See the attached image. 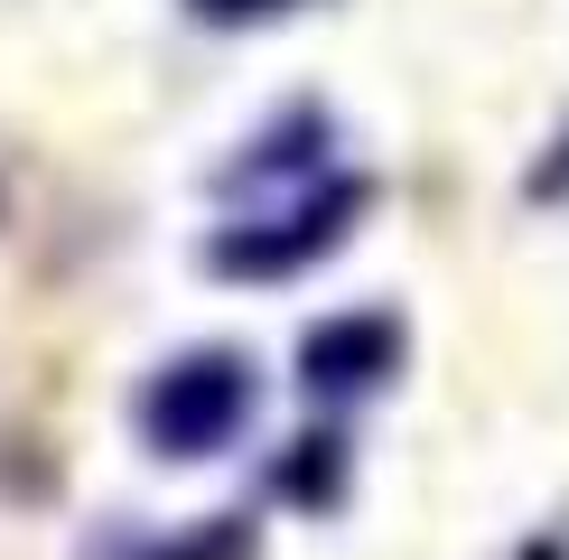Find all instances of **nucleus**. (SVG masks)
<instances>
[{
    "label": "nucleus",
    "instance_id": "f257e3e1",
    "mask_svg": "<svg viewBox=\"0 0 569 560\" xmlns=\"http://www.w3.org/2000/svg\"><path fill=\"white\" fill-rule=\"evenodd\" d=\"M243 411H252V373H243V356L216 346V356H187V364L159 373L150 402H140V430L169 458H206V449H224L243 430Z\"/></svg>",
    "mask_w": 569,
    "mask_h": 560
},
{
    "label": "nucleus",
    "instance_id": "f03ea898",
    "mask_svg": "<svg viewBox=\"0 0 569 560\" xmlns=\"http://www.w3.org/2000/svg\"><path fill=\"white\" fill-rule=\"evenodd\" d=\"M355 206H365V178H337L318 206H299L280 233H224V243H216V271H299L308 252H327V243L346 233Z\"/></svg>",
    "mask_w": 569,
    "mask_h": 560
},
{
    "label": "nucleus",
    "instance_id": "7ed1b4c3",
    "mask_svg": "<svg viewBox=\"0 0 569 560\" xmlns=\"http://www.w3.org/2000/svg\"><path fill=\"white\" fill-rule=\"evenodd\" d=\"M392 356H401V327L392 318H337V327H318L308 337V383L318 392H373L392 373Z\"/></svg>",
    "mask_w": 569,
    "mask_h": 560
},
{
    "label": "nucleus",
    "instance_id": "20e7f679",
    "mask_svg": "<svg viewBox=\"0 0 569 560\" xmlns=\"http://www.w3.org/2000/svg\"><path fill=\"white\" fill-rule=\"evenodd\" d=\"M197 10H216V19H262V10H290V0H197Z\"/></svg>",
    "mask_w": 569,
    "mask_h": 560
}]
</instances>
